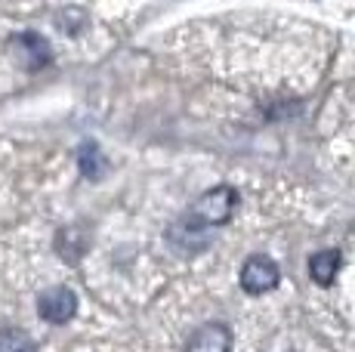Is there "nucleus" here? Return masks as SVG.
<instances>
[{
  "mask_svg": "<svg viewBox=\"0 0 355 352\" xmlns=\"http://www.w3.org/2000/svg\"><path fill=\"white\" fill-rule=\"evenodd\" d=\"M238 207V192L232 186H214L189 207L186 220L198 229H210V226H226Z\"/></svg>",
  "mask_w": 355,
  "mask_h": 352,
  "instance_id": "obj_1",
  "label": "nucleus"
},
{
  "mask_svg": "<svg viewBox=\"0 0 355 352\" xmlns=\"http://www.w3.org/2000/svg\"><path fill=\"white\" fill-rule=\"evenodd\" d=\"M278 281H282V272H278V263L269 260V256L263 254H254L244 260L241 266V288L248 290V294H269V290L278 288Z\"/></svg>",
  "mask_w": 355,
  "mask_h": 352,
  "instance_id": "obj_2",
  "label": "nucleus"
},
{
  "mask_svg": "<svg viewBox=\"0 0 355 352\" xmlns=\"http://www.w3.org/2000/svg\"><path fill=\"white\" fill-rule=\"evenodd\" d=\"M74 313H78V297H74L71 288L65 284H56V288L40 290L37 297V315L50 324H65L71 322Z\"/></svg>",
  "mask_w": 355,
  "mask_h": 352,
  "instance_id": "obj_3",
  "label": "nucleus"
},
{
  "mask_svg": "<svg viewBox=\"0 0 355 352\" xmlns=\"http://www.w3.org/2000/svg\"><path fill=\"white\" fill-rule=\"evenodd\" d=\"M186 352H232V331L220 322H207L189 337Z\"/></svg>",
  "mask_w": 355,
  "mask_h": 352,
  "instance_id": "obj_4",
  "label": "nucleus"
},
{
  "mask_svg": "<svg viewBox=\"0 0 355 352\" xmlns=\"http://www.w3.org/2000/svg\"><path fill=\"white\" fill-rule=\"evenodd\" d=\"M340 263H343V256H340V250H318V254L309 256V275L312 281H318L322 288L327 284H334L340 272Z\"/></svg>",
  "mask_w": 355,
  "mask_h": 352,
  "instance_id": "obj_5",
  "label": "nucleus"
},
{
  "mask_svg": "<svg viewBox=\"0 0 355 352\" xmlns=\"http://www.w3.org/2000/svg\"><path fill=\"white\" fill-rule=\"evenodd\" d=\"M12 50H16V59H22L31 69H37V65H44L50 59V46L40 35H19L12 40Z\"/></svg>",
  "mask_w": 355,
  "mask_h": 352,
  "instance_id": "obj_6",
  "label": "nucleus"
},
{
  "mask_svg": "<svg viewBox=\"0 0 355 352\" xmlns=\"http://www.w3.org/2000/svg\"><path fill=\"white\" fill-rule=\"evenodd\" d=\"M0 352H37V346L22 328H6L0 331Z\"/></svg>",
  "mask_w": 355,
  "mask_h": 352,
  "instance_id": "obj_7",
  "label": "nucleus"
},
{
  "mask_svg": "<svg viewBox=\"0 0 355 352\" xmlns=\"http://www.w3.org/2000/svg\"><path fill=\"white\" fill-rule=\"evenodd\" d=\"M102 167H105V161H102L99 148L93 146V142H87V146L80 148V170H84V176L96 179V176L102 173Z\"/></svg>",
  "mask_w": 355,
  "mask_h": 352,
  "instance_id": "obj_8",
  "label": "nucleus"
}]
</instances>
